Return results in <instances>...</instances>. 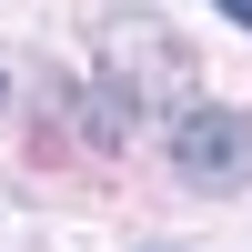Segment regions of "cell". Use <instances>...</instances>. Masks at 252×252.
Wrapping results in <instances>:
<instances>
[{"instance_id": "6da1fadb", "label": "cell", "mask_w": 252, "mask_h": 252, "mask_svg": "<svg viewBox=\"0 0 252 252\" xmlns=\"http://www.w3.org/2000/svg\"><path fill=\"white\" fill-rule=\"evenodd\" d=\"M172 161H182V182H202V192H242L252 182V111H182Z\"/></svg>"}, {"instance_id": "7a4b0ae2", "label": "cell", "mask_w": 252, "mask_h": 252, "mask_svg": "<svg viewBox=\"0 0 252 252\" xmlns=\"http://www.w3.org/2000/svg\"><path fill=\"white\" fill-rule=\"evenodd\" d=\"M222 10H232V20H242V31H252V0H222Z\"/></svg>"}, {"instance_id": "3957f363", "label": "cell", "mask_w": 252, "mask_h": 252, "mask_svg": "<svg viewBox=\"0 0 252 252\" xmlns=\"http://www.w3.org/2000/svg\"><path fill=\"white\" fill-rule=\"evenodd\" d=\"M0 101H10V81H0Z\"/></svg>"}]
</instances>
